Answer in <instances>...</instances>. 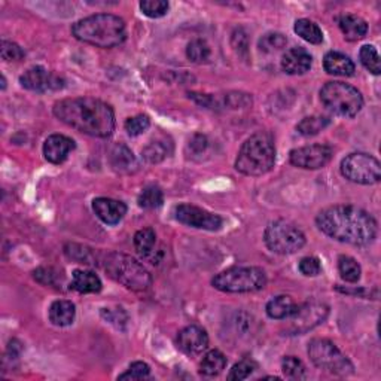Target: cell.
Returning a JSON list of instances; mask_svg holds the SVG:
<instances>
[{
  "instance_id": "cell-1",
  "label": "cell",
  "mask_w": 381,
  "mask_h": 381,
  "mask_svg": "<svg viewBox=\"0 0 381 381\" xmlns=\"http://www.w3.org/2000/svg\"><path fill=\"white\" fill-rule=\"evenodd\" d=\"M316 225L328 237L353 246L370 244L378 234L375 218L363 208L350 204L325 208L317 215Z\"/></svg>"
},
{
  "instance_id": "cell-2",
  "label": "cell",
  "mask_w": 381,
  "mask_h": 381,
  "mask_svg": "<svg viewBox=\"0 0 381 381\" xmlns=\"http://www.w3.org/2000/svg\"><path fill=\"white\" fill-rule=\"evenodd\" d=\"M55 118L93 138H109L115 131V114L110 105L94 97L65 98L54 105Z\"/></svg>"
},
{
  "instance_id": "cell-3",
  "label": "cell",
  "mask_w": 381,
  "mask_h": 381,
  "mask_svg": "<svg viewBox=\"0 0 381 381\" xmlns=\"http://www.w3.org/2000/svg\"><path fill=\"white\" fill-rule=\"evenodd\" d=\"M72 33L83 44L97 48H115L127 39L126 21L114 14H95L73 24Z\"/></svg>"
},
{
  "instance_id": "cell-4",
  "label": "cell",
  "mask_w": 381,
  "mask_h": 381,
  "mask_svg": "<svg viewBox=\"0 0 381 381\" xmlns=\"http://www.w3.org/2000/svg\"><path fill=\"white\" fill-rule=\"evenodd\" d=\"M276 164V145L269 133L260 131L250 136L240 147L236 170L244 176L258 178L272 171Z\"/></svg>"
},
{
  "instance_id": "cell-5",
  "label": "cell",
  "mask_w": 381,
  "mask_h": 381,
  "mask_svg": "<svg viewBox=\"0 0 381 381\" xmlns=\"http://www.w3.org/2000/svg\"><path fill=\"white\" fill-rule=\"evenodd\" d=\"M103 268L110 279L130 290L143 292L152 285L151 273L130 255L109 252L103 258Z\"/></svg>"
},
{
  "instance_id": "cell-6",
  "label": "cell",
  "mask_w": 381,
  "mask_h": 381,
  "mask_svg": "<svg viewBox=\"0 0 381 381\" xmlns=\"http://www.w3.org/2000/svg\"><path fill=\"white\" fill-rule=\"evenodd\" d=\"M212 285L227 293H250L267 285V274L260 267H231L216 274Z\"/></svg>"
},
{
  "instance_id": "cell-7",
  "label": "cell",
  "mask_w": 381,
  "mask_h": 381,
  "mask_svg": "<svg viewBox=\"0 0 381 381\" xmlns=\"http://www.w3.org/2000/svg\"><path fill=\"white\" fill-rule=\"evenodd\" d=\"M321 102L338 116L353 118L363 107V97L358 88L340 81L326 82L321 90Z\"/></svg>"
},
{
  "instance_id": "cell-8",
  "label": "cell",
  "mask_w": 381,
  "mask_h": 381,
  "mask_svg": "<svg viewBox=\"0 0 381 381\" xmlns=\"http://www.w3.org/2000/svg\"><path fill=\"white\" fill-rule=\"evenodd\" d=\"M309 356L317 368L330 374L346 377L354 371V366L347 356L326 338L312 340L309 344Z\"/></svg>"
},
{
  "instance_id": "cell-9",
  "label": "cell",
  "mask_w": 381,
  "mask_h": 381,
  "mask_svg": "<svg viewBox=\"0 0 381 381\" xmlns=\"http://www.w3.org/2000/svg\"><path fill=\"white\" fill-rule=\"evenodd\" d=\"M267 248L279 255H292L305 246L304 232L288 220H274L264 232Z\"/></svg>"
},
{
  "instance_id": "cell-10",
  "label": "cell",
  "mask_w": 381,
  "mask_h": 381,
  "mask_svg": "<svg viewBox=\"0 0 381 381\" xmlns=\"http://www.w3.org/2000/svg\"><path fill=\"white\" fill-rule=\"evenodd\" d=\"M340 168L344 178L359 185H374L381 179L380 161L370 154H350L342 159Z\"/></svg>"
},
{
  "instance_id": "cell-11",
  "label": "cell",
  "mask_w": 381,
  "mask_h": 381,
  "mask_svg": "<svg viewBox=\"0 0 381 381\" xmlns=\"http://www.w3.org/2000/svg\"><path fill=\"white\" fill-rule=\"evenodd\" d=\"M328 314V305L322 302H305L302 305H298L297 312L289 319H286V321H289L286 333L288 335H302L323 323Z\"/></svg>"
},
{
  "instance_id": "cell-12",
  "label": "cell",
  "mask_w": 381,
  "mask_h": 381,
  "mask_svg": "<svg viewBox=\"0 0 381 381\" xmlns=\"http://www.w3.org/2000/svg\"><path fill=\"white\" fill-rule=\"evenodd\" d=\"M333 155L334 151L329 145L314 143L292 149L289 154V161L295 167L305 170H317L325 167L330 159H333Z\"/></svg>"
},
{
  "instance_id": "cell-13",
  "label": "cell",
  "mask_w": 381,
  "mask_h": 381,
  "mask_svg": "<svg viewBox=\"0 0 381 381\" xmlns=\"http://www.w3.org/2000/svg\"><path fill=\"white\" fill-rule=\"evenodd\" d=\"M175 216L183 225L206 231H218L224 225V220L219 215L207 212L204 208L192 204H179L175 208Z\"/></svg>"
},
{
  "instance_id": "cell-14",
  "label": "cell",
  "mask_w": 381,
  "mask_h": 381,
  "mask_svg": "<svg viewBox=\"0 0 381 381\" xmlns=\"http://www.w3.org/2000/svg\"><path fill=\"white\" fill-rule=\"evenodd\" d=\"M22 88L34 93L57 91L65 87V81L42 66H33L20 78Z\"/></svg>"
},
{
  "instance_id": "cell-15",
  "label": "cell",
  "mask_w": 381,
  "mask_h": 381,
  "mask_svg": "<svg viewBox=\"0 0 381 381\" xmlns=\"http://www.w3.org/2000/svg\"><path fill=\"white\" fill-rule=\"evenodd\" d=\"M178 347L189 356L201 354L208 347V335L200 326H187L178 334Z\"/></svg>"
},
{
  "instance_id": "cell-16",
  "label": "cell",
  "mask_w": 381,
  "mask_h": 381,
  "mask_svg": "<svg viewBox=\"0 0 381 381\" xmlns=\"http://www.w3.org/2000/svg\"><path fill=\"white\" fill-rule=\"evenodd\" d=\"M109 164L119 175H133L140 168L139 159L124 143H116L112 146L109 152Z\"/></svg>"
},
{
  "instance_id": "cell-17",
  "label": "cell",
  "mask_w": 381,
  "mask_h": 381,
  "mask_svg": "<svg viewBox=\"0 0 381 381\" xmlns=\"http://www.w3.org/2000/svg\"><path fill=\"white\" fill-rule=\"evenodd\" d=\"M75 140L65 134H53L44 143V155L48 163L61 164L65 163L69 154L75 149Z\"/></svg>"
},
{
  "instance_id": "cell-18",
  "label": "cell",
  "mask_w": 381,
  "mask_h": 381,
  "mask_svg": "<svg viewBox=\"0 0 381 381\" xmlns=\"http://www.w3.org/2000/svg\"><path fill=\"white\" fill-rule=\"evenodd\" d=\"M93 210L106 225H116L126 216L127 206L122 201L100 196L93 201Z\"/></svg>"
},
{
  "instance_id": "cell-19",
  "label": "cell",
  "mask_w": 381,
  "mask_h": 381,
  "mask_svg": "<svg viewBox=\"0 0 381 381\" xmlns=\"http://www.w3.org/2000/svg\"><path fill=\"white\" fill-rule=\"evenodd\" d=\"M313 65V57L304 48H290L281 58V69L288 75H304Z\"/></svg>"
},
{
  "instance_id": "cell-20",
  "label": "cell",
  "mask_w": 381,
  "mask_h": 381,
  "mask_svg": "<svg viewBox=\"0 0 381 381\" xmlns=\"http://www.w3.org/2000/svg\"><path fill=\"white\" fill-rule=\"evenodd\" d=\"M134 248H136V252L143 260L149 261L154 265L159 262L161 252L156 249V234L152 228H143L136 232V236H134Z\"/></svg>"
},
{
  "instance_id": "cell-21",
  "label": "cell",
  "mask_w": 381,
  "mask_h": 381,
  "mask_svg": "<svg viewBox=\"0 0 381 381\" xmlns=\"http://www.w3.org/2000/svg\"><path fill=\"white\" fill-rule=\"evenodd\" d=\"M323 69L334 76H353L356 72V66L350 57L337 51H330L323 58Z\"/></svg>"
},
{
  "instance_id": "cell-22",
  "label": "cell",
  "mask_w": 381,
  "mask_h": 381,
  "mask_svg": "<svg viewBox=\"0 0 381 381\" xmlns=\"http://www.w3.org/2000/svg\"><path fill=\"white\" fill-rule=\"evenodd\" d=\"M338 26L344 38L349 42H358L363 39L368 33V22L354 14H344L338 18Z\"/></svg>"
},
{
  "instance_id": "cell-23",
  "label": "cell",
  "mask_w": 381,
  "mask_h": 381,
  "mask_svg": "<svg viewBox=\"0 0 381 381\" xmlns=\"http://www.w3.org/2000/svg\"><path fill=\"white\" fill-rule=\"evenodd\" d=\"M255 322H256L255 319L248 313H244V312L236 313L228 322V326H229L228 338L232 337L236 342L250 340V337L253 335Z\"/></svg>"
},
{
  "instance_id": "cell-24",
  "label": "cell",
  "mask_w": 381,
  "mask_h": 381,
  "mask_svg": "<svg viewBox=\"0 0 381 381\" xmlns=\"http://www.w3.org/2000/svg\"><path fill=\"white\" fill-rule=\"evenodd\" d=\"M76 317V307L72 301L58 300L54 301L49 307V321L55 326H69L75 322Z\"/></svg>"
},
{
  "instance_id": "cell-25",
  "label": "cell",
  "mask_w": 381,
  "mask_h": 381,
  "mask_svg": "<svg viewBox=\"0 0 381 381\" xmlns=\"http://www.w3.org/2000/svg\"><path fill=\"white\" fill-rule=\"evenodd\" d=\"M72 289L79 293H98L103 288L100 277L87 269H75L72 276Z\"/></svg>"
},
{
  "instance_id": "cell-26",
  "label": "cell",
  "mask_w": 381,
  "mask_h": 381,
  "mask_svg": "<svg viewBox=\"0 0 381 381\" xmlns=\"http://www.w3.org/2000/svg\"><path fill=\"white\" fill-rule=\"evenodd\" d=\"M298 309V304L288 297V295H279V297L268 301L265 312L269 319H274V321H286Z\"/></svg>"
},
{
  "instance_id": "cell-27",
  "label": "cell",
  "mask_w": 381,
  "mask_h": 381,
  "mask_svg": "<svg viewBox=\"0 0 381 381\" xmlns=\"http://www.w3.org/2000/svg\"><path fill=\"white\" fill-rule=\"evenodd\" d=\"M171 152H173V143L167 139H156L143 147L142 158L147 164H158L170 156Z\"/></svg>"
},
{
  "instance_id": "cell-28",
  "label": "cell",
  "mask_w": 381,
  "mask_h": 381,
  "mask_svg": "<svg viewBox=\"0 0 381 381\" xmlns=\"http://www.w3.org/2000/svg\"><path fill=\"white\" fill-rule=\"evenodd\" d=\"M227 356L219 350H210L204 354L200 363V374L204 377H216L225 370Z\"/></svg>"
},
{
  "instance_id": "cell-29",
  "label": "cell",
  "mask_w": 381,
  "mask_h": 381,
  "mask_svg": "<svg viewBox=\"0 0 381 381\" xmlns=\"http://www.w3.org/2000/svg\"><path fill=\"white\" fill-rule=\"evenodd\" d=\"M293 30H295V33H297L298 36H301V38L304 41L309 42V44L321 45L323 42L322 29L319 27L317 24L314 21H312V20H307V18L297 20V21H295Z\"/></svg>"
},
{
  "instance_id": "cell-30",
  "label": "cell",
  "mask_w": 381,
  "mask_h": 381,
  "mask_svg": "<svg viewBox=\"0 0 381 381\" xmlns=\"http://www.w3.org/2000/svg\"><path fill=\"white\" fill-rule=\"evenodd\" d=\"M65 255L69 258V260L75 261L78 264L95 265L98 262L97 253L91 248H88V246H83V244H76V243L66 244Z\"/></svg>"
},
{
  "instance_id": "cell-31",
  "label": "cell",
  "mask_w": 381,
  "mask_h": 381,
  "mask_svg": "<svg viewBox=\"0 0 381 381\" xmlns=\"http://www.w3.org/2000/svg\"><path fill=\"white\" fill-rule=\"evenodd\" d=\"M329 126H330V119L328 116L313 115V116H307L301 119L297 126V131L301 134V136L310 138V136H316V134L323 131Z\"/></svg>"
},
{
  "instance_id": "cell-32",
  "label": "cell",
  "mask_w": 381,
  "mask_h": 381,
  "mask_svg": "<svg viewBox=\"0 0 381 381\" xmlns=\"http://www.w3.org/2000/svg\"><path fill=\"white\" fill-rule=\"evenodd\" d=\"M338 272L342 280H346L347 283H356L359 281L361 274H362V268L359 262L354 260L352 256L347 255H341L338 258Z\"/></svg>"
},
{
  "instance_id": "cell-33",
  "label": "cell",
  "mask_w": 381,
  "mask_h": 381,
  "mask_svg": "<svg viewBox=\"0 0 381 381\" xmlns=\"http://www.w3.org/2000/svg\"><path fill=\"white\" fill-rule=\"evenodd\" d=\"M138 203L142 208H146V210H154V208L161 207L164 203L163 189L156 185H147L140 192Z\"/></svg>"
},
{
  "instance_id": "cell-34",
  "label": "cell",
  "mask_w": 381,
  "mask_h": 381,
  "mask_svg": "<svg viewBox=\"0 0 381 381\" xmlns=\"http://www.w3.org/2000/svg\"><path fill=\"white\" fill-rule=\"evenodd\" d=\"M212 55V51H210V46H208V44L204 41V39H192L189 44H188V48H187V57L192 61V63H206V61L210 58Z\"/></svg>"
},
{
  "instance_id": "cell-35",
  "label": "cell",
  "mask_w": 381,
  "mask_h": 381,
  "mask_svg": "<svg viewBox=\"0 0 381 381\" xmlns=\"http://www.w3.org/2000/svg\"><path fill=\"white\" fill-rule=\"evenodd\" d=\"M359 58L362 66L370 70L373 75H380L381 73V65H380V55L378 51L375 49V46L373 45H363L361 48L359 53Z\"/></svg>"
},
{
  "instance_id": "cell-36",
  "label": "cell",
  "mask_w": 381,
  "mask_h": 381,
  "mask_svg": "<svg viewBox=\"0 0 381 381\" xmlns=\"http://www.w3.org/2000/svg\"><path fill=\"white\" fill-rule=\"evenodd\" d=\"M281 370H283L285 377L290 380H305L307 378V370L305 365L301 359L295 358V356H286L281 361Z\"/></svg>"
},
{
  "instance_id": "cell-37",
  "label": "cell",
  "mask_w": 381,
  "mask_h": 381,
  "mask_svg": "<svg viewBox=\"0 0 381 381\" xmlns=\"http://www.w3.org/2000/svg\"><path fill=\"white\" fill-rule=\"evenodd\" d=\"M149 127H151V119L147 115L131 116V118H128L126 121V124H124L126 131L128 133V136H131V138L140 136V134H143Z\"/></svg>"
},
{
  "instance_id": "cell-38",
  "label": "cell",
  "mask_w": 381,
  "mask_h": 381,
  "mask_svg": "<svg viewBox=\"0 0 381 381\" xmlns=\"http://www.w3.org/2000/svg\"><path fill=\"white\" fill-rule=\"evenodd\" d=\"M288 39L281 33H267L260 41V49L262 53H273L285 48Z\"/></svg>"
},
{
  "instance_id": "cell-39",
  "label": "cell",
  "mask_w": 381,
  "mask_h": 381,
  "mask_svg": "<svg viewBox=\"0 0 381 381\" xmlns=\"http://www.w3.org/2000/svg\"><path fill=\"white\" fill-rule=\"evenodd\" d=\"M140 9L146 17L161 18L167 14L168 2H164V0H143V2H140Z\"/></svg>"
},
{
  "instance_id": "cell-40",
  "label": "cell",
  "mask_w": 381,
  "mask_h": 381,
  "mask_svg": "<svg viewBox=\"0 0 381 381\" xmlns=\"http://www.w3.org/2000/svg\"><path fill=\"white\" fill-rule=\"evenodd\" d=\"M255 370H256V363L252 359H243L231 368V371L228 374V380H231V381L246 380L252 375V373Z\"/></svg>"
},
{
  "instance_id": "cell-41",
  "label": "cell",
  "mask_w": 381,
  "mask_h": 381,
  "mask_svg": "<svg viewBox=\"0 0 381 381\" xmlns=\"http://www.w3.org/2000/svg\"><path fill=\"white\" fill-rule=\"evenodd\" d=\"M33 279L44 286H55L60 274L53 267H39L33 272Z\"/></svg>"
},
{
  "instance_id": "cell-42",
  "label": "cell",
  "mask_w": 381,
  "mask_h": 381,
  "mask_svg": "<svg viewBox=\"0 0 381 381\" xmlns=\"http://www.w3.org/2000/svg\"><path fill=\"white\" fill-rule=\"evenodd\" d=\"M151 374V368L145 362H134L130 365L128 370L121 374L118 380H143L147 378Z\"/></svg>"
},
{
  "instance_id": "cell-43",
  "label": "cell",
  "mask_w": 381,
  "mask_h": 381,
  "mask_svg": "<svg viewBox=\"0 0 381 381\" xmlns=\"http://www.w3.org/2000/svg\"><path fill=\"white\" fill-rule=\"evenodd\" d=\"M300 272L307 277H316L322 273V264L316 256H305L300 261Z\"/></svg>"
},
{
  "instance_id": "cell-44",
  "label": "cell",
  "mask_w": 381,
  "mask_h": 381,
  "mask_svg": "<svg viewBox=\"0 0 381 381\" xmlns=\"http://www.w3.org/2000/svg\"><path fill=\"white\" fill-rule=\"evenodd\" d=\"M0 54L5 61H20L26 55L22 48L11 41H2V48H0Z\"/></svg>"
},
{
  "instance_id": "cell-45",
  "label": "cell",
  "mask_w": 381,
  "mask_h": 381,
  "mask_svg": "<svg viewBox=\"0 0 381 381\" xmlns=\"http://www.w3.org/2000/svg\"><path fill=\"white\" fill-rule=\"evenodd\" d=\"M225 105L231 109H244L252 106V97L246 93H229L225 95Z\"/></svg>"
},
{
  "instance_id": "cell-46",
  "label": "cell",
  "mask_w": 381,
  "mask_h": 381,
  "mask_svg": "<svg viewBox=\"0 0 381 381\" xmlns=\"http://www.w3.org/2000/svg\"><path fill=\"white\" fill-rule=\"evenodd\" d=\"M121 314H124V310H122V309H115V310H112V309H103L102 310V316L106 319V321L109 322V323H115L118 328H119V323L118 322H127V317H122L121 319Z\"/></svg>"
},
{
  "instance_id": "cell-47",
  "label": "cell",
  "mask_w": 381,
  "mask_h": 381,
  "mask_svg": "<svg viewBox=\"0 0 381 381\" xmlns=\"http://www.w3.org/2000/svg\"><path fill=\"white\" fill-rule=\"evenodd\" d=\"M191 147V152L192 154H203L206 151V147L208 146V142H207V138L203 136V134H195V136L191 139L189 145Z\"/></svg>"
},
{
  "instance_id": "cell-48",
  "label": "cell",
  "mask_w": 381,
  "mask_h": 381,
  "mask_svg": "<svg viewBox=\"0 0 381 381\" xmlns=\"http://www.w3.org/2000/svg\"><path fill=\"white\" fill-rule=\"evenodd\" d=\"M232 41H237V44H232V46L236 48V51L239 54H246L248 53V38H246V33L243 30H237L232 36Z\"/></svg>"
},
{
  "instance_id": "cell-49",
  "label": "cell",
  "mask_w": 381,
  "mask_h": 381,
  "mask_svg": "<svg viewBox=\"0 0 381 381\" xmlns=\"http://www.w3.org/2000/svg\"><path fill=\"white\" fill-rule=\"evenodd\" d=\"M6 88V79H5V76L2 78V90H5Z\"/></svg>"
}]
</instances>
